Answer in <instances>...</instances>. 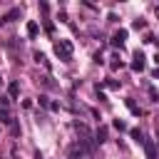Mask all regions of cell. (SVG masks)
<instances>
[{"instance_id": "2", "label": "cell", "mask_w": 159, "mask_h": 159, "mask_svg": "<svg viewBox=\"0 0 159 159\" xmlns=\"http://www.w3.org/2000/svg\"><path fill=\"white\" fill-rule=\"evenodd\" d=\"M84 154H87V149H84V147H82V144H80V142H77V144H72V147H70V159H82V157H84Z\"/></svg>"}, {"instance_id": "13", "label": "cell", "mask_w": 159, "mask_h": 159, "mask_svg": "<svg viewBox=\"0 0 159 159\" xmlns=\"http://www.w3.org/2000/svg\"><path fill=\"white\" fill-rule=\"evenodd\" d=\"M114 129H119V132H124V129H127V124H124L122 119H114Z\"/></svg>"}, {"instance_id": "5", "label": "cell", "mask_w": 159, "mask_h": 159, "mask_svg": "<svg viewBox=\"0 0 159 159\" xmlns=\"http://www.w3.org/2000/svg\"><path fill=\"white\" fill-rule=\"evenodd\" d=\"M0 122H2V124H15V119H12L10 109H2V107H0Z\"/></svg>"}, {"instance_id": "14", "label": "cell", "mask_w": 159, "mask_h": 159, "mask_svg": "<svg viewBox=\"0 0 159 159\" xmlns=\"http://www.w3.org/2000/svg\"><path fill=\"white\" fill-rule=\"evenodd\" d=\"M10 132H12V137H17V134H20V127H17V124H10Z\"/></svg>"}, {"instance_id": "9", "label": "cell", "mask_w": 159, "mask_h": 159, "mask_svg": "<svg viewBox=\"0 0 159 159\" xmlns=\"http://www.w3.org/2000/svg\"><path fill=\"white\" fill-rule=\"evenodd\" d=\"M144 149H147V157H149V159H154V152H157V149H154V144H152V142H144Z\"/></svg>"}, {"instance_id": "11", "label": "cell", "mask_w": 159, "mask_h": 159, "mask_svg": "<svg viewBox=\"0 0 159 159\" xmlns=\"http://www.w3.org/2000/svg\"><path fill=\"white\" fill-rule=\"evenodd\" d=\"M132 27H134V30H144V27H147V22L139 17V20H134V22H132Z\"/></svg>"}, {"instance_id": "12", "label": "cell", "mask_w": 159, "mask_h": 159, "mask_svg": "<svg viewBox=\"0 0 159 159\" xmlns=\"http://www.w3.org/2000/svg\"><path fill=\"white\" fill-rule=\"evenodd\" d=\"M0 107H2V109L10 107V97H7V94H0Z\"/></svg>"}, {"instance_id": "16", "label": "cell", "mask_w": 159, "mask_h": 159, "mask_svg": "<svg viewBox=\"0 0 159 159\" xmlns=\"http://www.w3.org/2000/svg\"><path fill=\"white\" fill-rule=\"evenodd\" d=\"M0 84H2V80H0Z\"/></svg>"}, {"instance_id": "6", "label": "cell", "mask_w": 159, "mask_h": 159, "mask_svg": "<svg viewBox=\"0 0 159 159\" xmlns=\"http://www.w3.org/2000/svg\"><path fill=\"white\" fill-rule=\"evenodd\" d=\"M94 137H97V142H99V144H102V142H107V127H99Z\"/></svg>"}, {"instance_id": "8", "label": "cell", "mask_w": 159, "mask_h": 159, "mask_svg": "<svg viewBox=\"0 0 159 159\" xmlns=\"http://www.w3.org/2000/svg\"><path fill=\"white\" fill-rule=\"evenodd\" d=\"M132 137H134V142H139V144H144L147 139H144V134L139 132V129H132Z\"/></svg>"}, {"instance_id": "4", "label": "cell", "mask_w": 159, "mask_h": 159, "mask_svg": "<svg viewBox=\"0 0 159 159\" xmlns=\"http://www.w3.org/2000/svg\"><path fill=\"white\" fill-rule=\"evenodd\" d=\"M132 70H137V72H142V70H144V55H142V52H137V55H134Z\"/></svg>"}, {"instance_id": "3", "label": "cell", "mask_w": 159, "mask_h": 159, "mask_svg": "<svg viewBox=\"0 0 159 159\" xmlns=\"http://www.w3.org/2000/svg\"><path fill=\"white\" fill-rule=\"evenodd\" d=\"M124 40H127V30H119V32L112 37V45H114V47H122V45H124Z\"/></svg>"}, {"instance_id": "1", "label": "cell", "mask_w": 159, "mask_h": 159, "mask_svg": "<svg viewBox=\"0 0 159 159\" xmlns=\"http://www.w3.org/2000/svg\"><path fill=\"white\" fill-rule=\"evenodd\" d=\"M55 52H57V57H60L62 62H72V42H70V40L55 42Z\"/></svg>"}, {"instance_id": "7", "label": "cell", "mask_w": 159, "mask_h": 159, "mask_svg": "<svg viewBox=\"0 0 159 159\" xmlns=\"http://www.w3.org/2000/svg\"><path fill=\"white\" fill-rule=\"evenodd\" d=\"M27 35H30V37H35V35H37V22H35V20H30V22H27Z\"/></svg>"}, {"instance_id": "15", "label": "cell", "mask_w": 159, "mask_h": 159, "mask_svg": "<svg viewBox=\"0 0 159 159\" xmlns=\"http://www.w3.org/2000/svg\"><path fill=\"white\" fill-rule=\"evenodd\" d=\"M157 15H159V5H157Z\"/></svg>"}, {"instance_id": "10", "label": "cell", "mask_w": 159, "mask_h": 159, "mask_svg": "<svg viewBox=\"0 0 159 159\" xmlns=\"http://www.w3.org/2000/svg\"><path fill=\"white\" fill-rule=\"evenodd\" d=\"M7 89H10V97H17V92H20V84H17V82H10V87H7Z\"/></svg>"}]
</instances>
